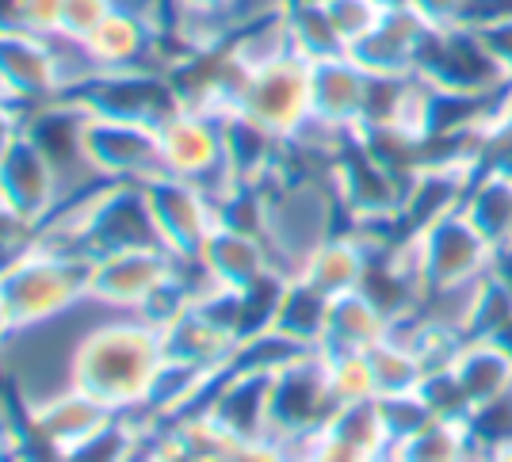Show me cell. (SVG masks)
Masks as SVG:
<instances>
[{
	"label": "cell",
	"instance_id": "cell-13",
	"mask_svg": "<svg viewBox=\"0 0 512 462\" xmlns=\"http://www.w3.org/2000/svg\"><path fill=\"white\" fill-rule=\"evenodd\" d=\"M341 188H344V195H348V207L356 210L360 218H375V214H383V210L398 207L394 176H390L375 157H367V153L344 157Z\"/></svg>",
	"mask_w": 512,
	"mask_h": 462
},
{
	"label": "cell",
	"instance_id": "cell-7",
	"mask_svg": "<svg viewBox=\"0 0 512 462\" xmlns=\"http://www.w3.org/2000/svg\"><path fill=\"white\" fill-rule=\"evenodd\" d=\"M0 203L35 226H43L62 203L58 168L27 138V130L0 153Z\"/></svg>",
	"mask_w": 512,
	"mask_h": 462
},
{
	"label": "cell",
	"instance_id": "cell-12",
	"mask_svg": "<svg viewBox=\"0 0 512 462\" xmlns=\"http://www.w3.org/2000/svg\"><path fill=\"white\" fill-rule=\"evenodd\" d=\"M455 375L463 382V394H467L470 405H486V401L501 398L512 382V352L497 340H486L478 344L474 352L455 363Z\"/></svg>",
	"mask_w": 512,
	"mask_h": 462
},
{
	"label": "cell",
	"instance_id": "cell-1",
	"mask_svg": "<svg viewBox=\"0 0 512 462\" xmlns=\"http://www.w3.org/2000/svg\"><path fill=\"white\" fill-rule=\"evenodd\" d=\"M161 359L165 344L157 325L134 314H111L81 336L73 352V386L115 413H134Z\"/></svg>",
	"mask_w": 512,
	"mask_h": 462
},
{
	"label": "cell",
	"instance_id": "cell-23",
	"mask_svg": "<svg viewBox=\"0 0 512 462\" xmlns=\"http://www.w3.org/2000/svg\"><path fill=\"white\" fill-rule=\"evenodd\" d=\"M12 336V317H8V306H4V298H0V344Z\"/></svg>",
	"mask_w": 512,
	"mask_h": 462
},
{
	"label": "cell",
	"instance_id": "cell-11",
	"mask_svg": "<svg viewBox=\"0 0 512 462\" xmlns=\"http://www.w3.org/2000/svg\"><path fill=\"white\" fill-rule=\"evenodd\" d=\"M199 264L207 268V275H211L218 287L245 291L256 275L272 268V256H268L264 237L230 230V226H218V230L207 237L203 252H199Z\"/></svg>",
	"mask_w": 512,
	"mask_h": 462
},
{
	"label": "cell",
	"instance_id": "cell-5",
	"mask_svg": "<svg viewBox=\"0 0 512 462\" xmlns=\"http://www.w3.org/2000/svg\"><path fill=\"white\" fill-rule=\"evenodd\" d=\"M0 96L23 107L62 100V69L50 35L0 27Z\"/></svg>",
	"mask_w": 512,
	"mask_h": 462
},
{
	"label": "cell",
	"instance_id": "cell-16",
	"mask_svg": "<svg viewBox=\"0 0 512 462\" xmlns=\"http://www.w3.org/2000/svg\"><path fill=\"white\" fill-rule=\"evenodd\" d=\"M321 4H325V12H329V20H333L337 35L344 39V46H356L386 12L375 0H321Z\"/></svg>",
	"mask_w": 512,
	"mask_h": 462
},
{
	"label": "cell",
	"instance_id": "cell-21",
	"mask_svg": "<svg viewBox=\"0 0 512 462\" xmlns=\"http://www.w3.org/2000/svg\"><path fill=\"white\" fill-rule=\"evenodd\" d=\"M497 264H501V268H497V272H501V287H505L512 298V245H505V249L497 252Z\"/></svg>",
	"mask_w": 512,
	"mask_h": 462
},
{
	"label": "cell",
	"instance_id": "cell-10",
	"mask_svg": "<svg viewBox=\"0 0 512 462\" xmlns=\"http://www.w3.org/2000/svg\"><path fill=\"white\" fill-rule=\"evenodd\" d=\"M363 100H367V73L348 54L310 62V115L314 119L337 130L356 126L363 119Z\"/></svg>",
	"mask_w": 512,
	"mask_h": 462
},
{
	"label": "cell",
	"instance_id": "cell-8",
	"mask_svg": "<svg viewBox=\"0 0 512 462\" xmlns=\"http://www.w3.org/2000/svg\"><path fill=\"white\" fill-rule=\"evenodd\" d=\"M490 256V237L470 222V214H440L432 218L425 233V249H421V272L436 291L463 287L482 268V260Z\"/></svg>",
	"mask_w": 512,
	"mask_h": 462
},
{
	"label": "cell",
	"instance_id": "cell-17",
	"mask_svg": "<svg viewBox=\"0 0 512 462\" xmlns=\"http://www.w3.org/2000/svg\"><path fill=\"white\" fill-rule=\"evenodd\" d=\"M115 0H62V20H58V35L65 39L85 42L100 23L115 12Z\"/></svg>",
	"mask_w": 512,
	"mask_h": 462
},
{
	"label": "cell",
	"instance_id": "cell-24",
	"mask_svg": "<svg viewBox=\"0 0 512 462\" xmlns=\"http://www.w3.org/2000/svg\"><path fill=\"white\" fill-rule=\"evenodd\" d=\"M379 8H386V12H394V8H409V0H375Z\"/></svg>",
	"mask_w": 512,
	"mask_h": 462
},
{
	"label": "cell",
	"instance_id": "cell-4",
	"mask_svg": "<svg viewBox=\"0 0 512 462\" xmlns=\"http://www.w3.org/2000/svg\"><path fill=\"white\" fill-rule=\"evenodd\" d=\"M153 222L161 233V245L176 260H199V252L207 245V237L218 230V210L214 199L199 188L195 180L161 172L146 184Z\"/></svg>",
	"mask_w": 512,
	"mask_h": 462
},
{
	"label": "cell",
	"instance_id": "cell-3",
	"mask_svg": "<svg viewBox=\"0 0 512 462\" xmlns=\"http://www.w3.org/2000/svg\"><path fill=\"white\" fill-rule=\"evenodd\" d=\"M85 157L111 184H150L165 172L161 130L85 115Z\"/></svg>",
	"mask_w": 512,
	"mask_h": 462
},
{
	"label": "cell",
	"instance_id": "cell-18",
	"mask_svg": "<svg viewBox=\"0 0 512 462\" xmlns=\"http://www.w3.org/2000/svg\"><path fill=\"white\" fill-rule=\"evenodd\" d=\"M35 241H39V226L0 203V272L35 249Z\"/></svg>",
	"mask_w": 512,
	"mask_h": 462
},
{
	"label": "cell",
	"instance_id": "cell-19",
	"mask_svg": "<svg viewBox=\"0 0 512 462\" xmlns=\"http://www.w3.org/2000/svg\"><path fill=\"white\" fill-rule=\"evenodd\" d=\"M467 0H409V8L428 23V27H451L455 16L463 12Z\"/></svg>",
	"mask_w": 512,
	"mask_h": 462
},
{
	"label": "cell",
	"instance_id": "cell-9",
	"mask_svg": "<svg viewBox=\"0 0 512 462\" xmlns=\"http://www.w3.org/2000/svg\"><path fill=\"white\" fill-rule=\"evenodd\" d=\"M241 111L272 126L276 134H291L310 115V62L302 54H287L256 69Z\"/></svg>",
	"mask_w": 512,
	"mask_h": 462
},
{
	"label": "cell",
	"instance_id": "cell-22",
	"mask_svg": "<svg viewBox=\"0 0 512 462\" xmlns=\"http://www.w3.org/2000/svg\"><path fill=\"white\" fill-rule=\"evenodd\" d=\"M8 451H20V443H16L12 428H8V424H4V417H0V455H8Z\"/></svg>",
	"mask_w": 512,
	"mask_h": 462
},
{
	"label": "cell",
	"instance_id": "cell-2",
	"mask_svg": "<svg viewBox=\"0 0 512 462\" xmlns=\"http://www.w3.org/2000/svg\"><path fill=\"white\" fill-rule=\"evenodd\" d=\"M88 252H62V249H35L20 256L12 268L0 272V298L8 306L12 329H27L50 317L65 314L88 294L92 279Z\"/></svg>",
	"mask_w": 512,
	"mask_h": 462
},
{
	"label": "cell",
	"instance_id": "cell-15",
	"mask_svg": "<svg viewBox=\"0 0 512 462\" xmlns=\"http://www.w3.org/2000/svg\"><path fill=\"white\" fill-rule=\"evenodd\" d=\"M470 222L486 233L490 241H501L512 233V180L509 176H490L486 188L470 203Z\"/></svg>",
	"mask_w": 512,
	"mask_h": 462
},
{
	"label": "cell",
	"instance_id": "cell-20",
	"mask_svg": "<svg viewBox=\"0 0 512 462\" xmlns=\"http://www.w3.org/2000/svg\"><path fill=\"white\" fill-rule=\"evenodd\" d=\"M23 123H27V107L16 104V100H8V96H0V153L20 138Z\"/></svg>",
	"mask_w": 512,
	"mask_h": 462
},
{
	"label": "cell",
	"instance_id": "cell-6",
	"mask_svg": "<svg viewBox=\"0 0 512 462\" xmlns=\"http://www.w3.org/2000/svg\"><path fill=\"white\" fill-rule=\"evenodd\" d=\"M176 268V256L169 249H119L104 252L92 260L88 298L104 302L107 310L134 314Z\"/></svg>",
	"mask_w": 512,
	"mask_h": 462
},
{
	"label": "cell",
	"instance_id": "cell-14",
	"mask_svg": "<svg viewBox=\"0 0 512 462\" xmlns=\"http://www.w3.org/2000/svg\"><path fill=\"white\" fill-rule=\"evenodd\" d=\"M363 252L356 241H325L310 260H306V268H302V279L306 283H314L321 294H329V298H337V294H348L360 287L363 279Z\"/></svg>",
	"mask_w": 512,
	"mask_h": 462
}]
</instances>
